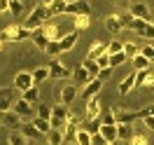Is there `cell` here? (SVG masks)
I'll use <instances>...</instances> for the list:
<instances>
[{
    "label": "cell",
    "instance_id": "6da1fadb",
    "mask_svg": "<svg viewBox=\"0 0 154 145\" xmlns=\"http://www.w3.org/2000/svg\"><path fill=\"white\" fill-rule=\"evenodd\" d=\"M45 21H47V7H45V5H38V7L28 14V19L23 21V26L28 30H35V28H40Z\"/></svg>",
    "mask_w": 154,
    "mask_h": 145
},
{
    "label": "cell",
    "instance_id": "7a4b0ae2",
    "mask_svg": "<svg viewBox=\"0 0 154 145\" xmlns=\"http://www.w3.org/2000/svg\"><path fill=\"white\" fill-rule=\"evenodd\" d=\"M68 115H70V110H68V106H63V103H58V106H54V110H51V126L54 129H66L68 126Z\"/></svg>",
    "mask_w": 154,
    "mask_h": 145
},
{
    "label": "cell",
    "instance_id": "3957f363",
    "mask_svg": "<svg viewBox=\"0 0 154 145\" xmlns=\"http://www.w3.org/2000/svg\"><path fill=\"white\" fill-rule=\"evenodd\" d=\"M131 30H135V35H143L145 40H154V24L147 19H135Z\"/></svg>",
    "mask_w": 154,
    "mask_h": 145
},
{
    "label": "cell",
    "instance_id": "277c9868",
    "mask_svg": "<svg viewBox=\"0 0 154 145\" xmlns=\"http://www.w3.org/2000/svg\"><path fill=\"white\" fill-rule=\"evenodd\" d=\"M12 87L19 89V91H26V89L35 87V82H33V73H30V70H19V73L14 75V82H12Z\"/></svg>",
    "mask_w": 154,
    "mask_h": 145
},
{
    "label": "cell",
    "instance_id": "5b68a950",
    "mask_svg": "<svg viewBox=\"0 0 154 145\" xmlns=\"http://www.w3.org/2000/svg\"><path fill=\"white\" fill-rule=\"evenodd\" d=\"M49 73H51V77H56V80L72 77V70H70L68 66H63L58 58H51V61H49Z\"/></svg>",
    "mask_w": 154,
    "mask_h": 145
},
{
    "label": "cell",
    "instance_id": "8992f818",
    "mask_svg": "<svg viewBox=\"0 0 154 145\" xmlns=\"http://www.w3.org/2000/svg\"><path fill=\"white\" fill-rule=\"evenodd\" d=\"M66 14L70 17H77V14H91V5L87 0H70L66 7Z\"/></svg>",
    "mask_w": 154,
    "mask_h": 145
},
{
    "label": "cell",
    "instance_id": "52a82bcc",
    "mask_svg": "<svg viewBox=\"0 0 154 145\" xmlns=\"http://www.w3.org/2000/svg\"><path fill=\"white\" fill-rule=\"evenodd\" d=\"M12 89H2L0 87V115L10 112L12 108H14V91H12Z\"/></svg>",
    "mask_w": 154,
    "mask_h": 145
},
{
    "label": "cell",
    "instance_id": "ba28073f",
    "mask_svg": "<svg viewBox=\"0 0 154 145\" xmlns=\"http://www.w3.org/2000/svg\"><path fill=\"white\" fill-rule=\"evenodd\" d=\"M12 110H14L21 119H33V106H30L28 101H23V98H17Z\"/></svg>",
    "mask_w": 154,
    "mask_h": 145
},
{
    "label": "cell",
    "instance_id": "9c48e42d",
    "mask_svg": "<svg viewBox=\"0 0 154 145\" xmlns=\"http://www.w3.org/2000/svg\"><path fill=\"white\" fill-rule=\"evenodd\" d=\"M103 84H105V82H100L98 77H96V80H91L87 87H84V91H82V98H84V103H87V101H91V98H96L98 94H100Z\"/></svg>",
    "mask_w": 154,
    "mask_h": 145
},
{
    "label": "cell",
    "instance_id": "30bf717a",
    "mask_svg": "<svg viewBox=\"0 0 154 145\" xmlns=\"http://www.w3.org/2000/svg\"><path fill=\"white\" fill-rule=\"evenodd\" d=\"M115 110V119L117 124H133L135 119H138V112H133V110H122V108H112Z\"/></svg>",
    "mask_w": 154,
    "mask_h": 145
},
{
    "label": "cell",
    "instance_id": "8fae6325",
    "mask_svg": "<svg viewBox=\"0 0 154 145\" xmlns=\"http://www.w3.org/2000/svg\"><path fill=\"white\" fill-rule=\"evenodd\" d=\"M103 115V106H100V98H91V101H87V122H91V119H98V117Z\"/></svg>",
    "mask_w": 154,
    "mask_h": 145
},
{
    "label": "cell",
    "instance_id": "7c38bea8",
    "mask_svg": "<svg viewBox=\"0 0 154 145\" xmlns=\"http://www.w3.org/2000/svg\"><path fill=\"white\" fill-rule=\"evenodd\" d=\"M128 12L133 14L135 19H147V17H149V7L145 5L143 0H133V2L128 5Z\"/></svg>",
    "mask_w": 154,
    "mask_h": 145
},
{
    "label": "cell",
    "instance_id": "4fadbf2b",
    "mask_svg": "<svg viewBox=\"0 0 154 145\" xmlns=\"http://www.w3.org/2000/svg\"><path fill=\"white\" fill-rule=\"evenodd\" d=\"M72 82H75V87H87L89 82H91V75L87 73L84 66H77L72 70Z\"/></svg>",
    "mask_w": 154,
    "mask_h": 145
},
{
    "label": "cell",
    "instance_id": "5bb4252c",
    "mask_svg": "<svg viewBox=\"0 0 154 145\" xmlns=\"http://www.w3.org/2000/svg\"><path fill=\"white\" fill-rule=\"evenodd\" d=\"M135 82H138V73L133 70V73H128V75L119 82V87H117V89H119V94H122V96H126L131 89H135Z\"/></svg>",
    "mask_w": 154,
    "mask_h": 145
},
{
    "label": "cell",
    "instance_id": "9a60e30c",
    "mask_svg": "<svg viewBox=\"0 0 154 145\" xmlns=\"http://www.w3.org/2000/svg\"><path fill=\"white\" fill-rule=\"evenodd\" d=\"M0 117H2V124H5V126H10L12 131H19L21 124H23V122H21V117L17 115L14 110H10V112H5V115H0Z\"/></svg>",
    "mask_w": 154,
    "mask_h": 145
},
{
    "label": "cell",
    "instance_id": "2e32d148",
    "mask_svg": "<svg viewBox=\"0 0 154 145\" xmlns=\"http://www.w3.org/2000/svg\"><path fill=\"white\" fill-rule=\"evenodd\" d=\"M138 73V82L135 87H154V70H135Z\"/></svg>",
    "mask_w": 154,
    "mask_h": 145
},
{
    "label": "cell",
    "instance_id": "e0dca14e",
    "mask_svg": "<svg viewBox=\"0 0 154 145\" xmlns=\"http://www.w3.org/2000/svg\"><path fill=\"white\" fill-rule=\"evenodd\" d=\"M42 30H45V35L49 38V42H54V40H61V38H63L61 28H58L56 24H51V21H45V24H42Z\"/></svg>",
    "mask_w": 154,
    "mask_h": 145
},
{
    "label": "cell",
    "instance_id": "ac0fdd59",
    "mask_svg": "<svg viewBox=\"0 0 154 145\" xmlns=\"http://www.w3.org/2000/svg\"><path fill=\"white\" fill-rule=\"evenodd\" d=\"M33 73V82H35V87H40L42 82H47L51 77V73H49V66H38L35 70H30Z\"/></svg>",
    "mask_w": 154,
    "mask_h": 145
},
{
    "label": "cell",
    "instance_id": "d6986e66",
    "mask_svg": "<svg viewBox=\"0 0 154 145\" xmlns=\"http://www.w3.org/2000/svg\"><path fill=\"white\" fill-rule=\"evenodd\" d=\"M77 89L79 87H75V84H68L61 89V103L63 106H72V101L77 98Z\"/></svg>",
    "mask_w": 154,
    "mask_h": 145
},
{
    "label": "cell",
    "instance_id": "ffe728a7",
    "mask_svg": "<svg viewBox=\"0 0 154 145\" xmlns=\"http://www.w3.org/2000/svg\"><path fill=\"white\" fill-rule=\"evenodd\" d=\"M77 40H79V30H72V33H66L58 42H61V49H63V52H70V49L77 45Z\"/></svg>",
    "mask_w": 154,
    "mask_h": 145
},
{
    "label": "cell",
    "instance_id": "44dd1931",
    "mask_svg": "<svg viewBox=\"0 0 154 145\" xmlns=\"http://www.w3.org/2000/svg\"><path fill=\"white\" fill-rule=\"evenodd\" d=\"M66 7H68V0H54L47 7V21L51 17H56V14H66Z\"/></svg>",
    "mask_w": 154,
    "mask_h": 145
},
{
    "label": "cell",
    "instance_id": "7402d4cb",
    "mask_svg": "<svg viewBox=\"0 0 154 145\" xmlns=\"http://www.w3.org/2000/svg\"><path fill=\"white\" fill-rule=\"evenodd\" d=\"M105 26H107V30L119 33V30H124V21H122L119 14H107V17H105Z\"/></svg>",
    "mask_w": 154,
    "mask_h": 145
},
{
    "label": "cell",
    "instance_id": "603a6c76",
    "mask_svg": "<svg viewBox=\"0 0 154 145\" xmlns=\"http://www.w3.org/2000/svg\"><path fill=\"white\" fill-rule=\"evenodd\" d=\"M100 136L105 138L107 143H117L119 136H117V124H103L100 126Z\"/></svg>",
    "mask_w": 154,
    "mask_h": 145
},
{
    "label": "cell",
    "instance_id": "cb8c5ba5",
    "mask_svg": "<svg viewBox=\"0 0 154 145\" xmlns=\"http://www.w3.org/2000/svg\"><path fill=\"white\" fill-rule=\"evenodd\" d=\"M30 40H33V42H35V45H38V47L42 49V52H45V49H47V45H49V38L45 35V30H42V26L33 30V35H30Z\"/></svg>",
    "mask_w": 154,
    "mask_h": 145
},
{
    "label": "cell",
    "instance_id": "d4e9b609",
    "mask_svg": "<svg viewBox=\"0 0 154 145\" xmlns=\"http://www.w3.org/2000/svg\"><path fill=\"white\" fill-rule=\"evenodd\" d=\"M21 134L26 136V138H28V140H35V138H40V131H38V126L33 124V122H26V124H21V129H19Z\"/></svg>",
    "mask_w": 154,
    "mask_h": 145
},
{
    "label": "cell",
    "instance_id": "484cf974",
    "mask_svg": "<svg viewBox=\"0 0 154 145\" xmlns=\"http://www.w3.org/2000/svg\"><path fill=\"white\" fill-rule=\"evenodd\" d=\"M103 54H107V42H94V47L89 49V54H87V56L96 61V58H100Z\"/></svg>",
    "mask_w": 154,
    "mask_h": 145
},
{
    "label": "cell",
    "instance_id": "4316f807",
    "mask_svg": "<svg viewBox=\"0 0 154 145\" xmlns=\"http://www.w3.org/2000/svg\"><path fill=\"white\" fill-rule=\"evenodd\" d=\"M30 122H33V124L38 126V131H40V134H42V136H47L49 131L54 129V126H51V119H42V117H33Z\"/></svg>",
    "mask_w": 154,
    "mask_h": 145
},
{
    "label": "cell",
    "instance_id": "83f0119b",
    "mask_svg": "<svg viewBox=\"0 0 154 145\" xmlns=\"http://www.w3.org/2000/svg\"><path fill=\"white\" fill-rule=\"evenodd\" d=\"M117 136H119V140L128 143L133 138V126L131 124H117Z\"/></svg>",
    "mask_w": 154,
    "mask_h": 145
},
{
    "label": "cell",
    "instance_id": "f1b7e54d",
    "mask_svg": "<svg viewBox=\"0 0 154 145\" xmlns=\"http://www.w3.org/2000/svg\"><path fill=\"white\" fill-rule=\"evenodd\" d=\"M89 24H91V14H77V17H72V26H75V30L89 28Z\"/></svg>",
    "mask_w": 154,
    "mask_h": 145
},
{
    "label": "cell",
    "instance_id": "f546056e",
    "mask_svg": "<svg viewBox=\"0 0 154 145\" xmlns=\"http://www.w3.org/2000/svg\"><path fill=\"white\" fill-rule=\"evenodd\" d=\"M82 66L87 68V73L89 75H91V80H96L98 77V73H100V66H98V61H94V58H84V61H82Z\"/></svg>",
    "mask_w": 154,
    "mask_h": 145
},
{
    "label": "cell",
    "instance_id": "4dcf8cb0",
    "mask_svg": "<svg viewBox=\"0 0 154 145\" xmlns=\"http://www.w3.org/2000/svg\"><path fill=\"white\" fill-rule=\"evenodd\" d=\"M63 140H66V134H63L61 129H51L47 134V143L49 145H63Z\"/></svg>",
    "mask_w": 154,
    "mask_h": 145
},
{
    "label": "cell",
    "instance_id": "1f68e13d",
    "mask_svg": "<svg viewBox=\"0 0 154 145\" xmlns=\"http://www.w3.org/2000/svg\"><path fill=\"white\" fill-rule=\"evenodd\" d=\"M21 98H23V101H28L30 106H35V103L40 101V89H38V87L26 89V91H21Z\"/></svg>",
    "mask_w": 154,
    "mask_h": 145
},
{
    "label": "cell",
    "instance_id": "d6a6232c",
    "mask_svg": "<svg viewBox=\"0 0 154 145\" xmlns=\"http://www.w3.org/2000/svg\"><path fill=\"white\" fill-rule=\"evenodd\" d=\"M131 63H133V70H147V68L152 66V61L147 56H143V54H138V56L131 58Z\"/></svg>",
    "mask_w": 154,
    "mask_h": 145
},
{
    "label": "cell",
    "instance_id": "836d02e7",
    "mask_svg": "<svg viewBox=\"0 0 154 145\" xmlns=\"http://www.w3.org/2000/svg\"><path fill=\"white\" fill-rule=\"evenodd\" d=\"M100 126H103V122H100V117L98 119H91V122H82V129H87L91 136L100 134Z\"/></svg>",
    "mask_w": 154,
    "mask_h": 145
},
{
    "label": "cell",
    "instance_id": "e575fe53",
    "mask_svg": "<svg viewBox=\"0 0 154 145\" xmlns=\"http://www.w3.org/2000/svg\"><path fill=\"white\" fill-rule=\"evenodd\" d=\"M91 138H94V136L89 134L87 129L79 126V129H77V136H75V143L77 145H91Z\"/></svg>",
    "mask_w": 154,
    "mask_h": 145
},
{
    "label": "cell",
    "instance_id": "d590c367",
    "mask_svg": "<svg viewBox=\"0 0 154 145\" xmlns=\"http://www.w3.org/2000/svg\"><path fill=\"white\" fill-rule=\"evenodd\" d=\"M7 145H28V138L21 131H12L10 138H7Z\"/></svg>",
    "mask_w": 154,
    "mask_h": 145
},
{
    "label": "cell",
    "instance_id": "8d00e7d4",
    "mask_svg": "<svg viewBox=\"0 0 154 145\" xmlns=\"http://www.w3.org/2000/svg\"><path fill=\"white\" fill-rule=\"evenodd\" d=\"M124 54H126V58H133L140 54V47L135 42H124Z\"/></svg>",
    "mask_w": 154,
    "mask_h": 145
},
{
    "label": "cell",
    "instance_id": "74e56055",
    "mask_svg": "<svg viewBox=\"0 0 154 145\" xmlns=\"http://www.w3.org/2000/svg\"><path fill=\"white\" fill-rule=\"evenodd\" d=\"M51 110H54V106L38 103V117H42V119H51Z\"/></svg>",
    "mask_w": 154,
    "mask_h": 145
},
{
    "label": "cell",
    "instance_id": "f35d334b",
    "mask_svg": "<svg viewBox=\"0 0 154 145\" xmlns=\"http://www.w3.org/2000/svg\"><path fill=\"white\" fill-rule=\"evenodd\" d=\"M122 63H126V54H124V52H119V54H112V56H110V68H112V70L119 68Z\"/></svg>",
    "mask_w": 154,
    "mask_h": 145
},
{
    "label": "cell",
    "instance_id": "ab89813d",
    "mask_svg": "<svg viewBox=\"0 0 154 145\" xmlns=\"http://www.w3.org/2000/svg\"><path fill=\"white\" fill-rule=\"evenodd\" d=\"M119 52H124V42H122V40L107 42V54H110V56H112V54H119Z\"/></svg>",
    "mask_w": 154,
    "mask_h": 145
},
{
    "label": "cell",
    "instance_id": "60d3db41",
    "mask_svg": "<svg viewBox=\"0 0 154 145\" xmlns=\"http://www.w3.org/2000/svg\"><path fill=\"white\" fill-rule=\"evenodd\" d=\"M63 49H61V42L58 40H54V42H49L47 45V49H45V54H49V56H58Z\"/></svg>",
    "mask_w": 154,
    "mask_h": 145
},
{
    "label": "cell",
    "instance_id": "b9f144b4",
    "mask_svg": "<svg viewBox=\"0 0 154 145\" xmlns=\"http://www.w3.org/2000/svg\"><path fill=\"white\" fill-rule=\"evenodd\" d=\"M100 122L103 124H117V119H115V110L110 108V110H105L103 115H100Z\"/></svg>",
    "mask_w": 154,
    "mask_h": 145
},
{
    "label": "cell",
    "instance_id": "7bdbcfd3",
    "mask_svg": "<svg viewBox=\"0 0 154 145\" xmlns=\"http://www.w3.org/2000/svg\"><path fill=\"white\" fill-rule=\"evenodd\" d=\"M128 145H149V140H147L143 134H133V138L128 140Z\"/></svg>",
    "mask_w": 154,
    "mask_h": 145
},
{
    "label": "cell",
    "instance_id": "ee69618b",
    "mask_svg": "<svg viewBox=\"0 0 154 145\" xmlns=\"http://www.w3.org/2000/svg\"><path fill=\"white\" fill-rule=\"evenodd\" d=\"M145 117H154V103L143 108V110H138V119H145Z\"/></svg>",
    "mask_w": 154,
    "mask_h": 145
},
{
    "label": "cell",
    "instance_id": "f6af8a7d",
    "mask_svg": "<svg viewBox=\"0 0 154 145\" xmlns=\"http://www.w3.org/2000/svg\"><path fill=\"white\" fill-rule=\"evenodd\" d=\"M140 54H143V56H147V58L154 63V47H152V45H145V47H140Z\"/></svg>",
    "mask_w": 154,
    "mask_h": 145
},
{
    "label": "cell",
    "instance_id": "bcb514c9",
    "mask_svg": "<svg viewBox=\"0 0 154 145\" xmlns=\"http://www.w3.org/2000/svg\"><path fill=\"white\" fill-rule=\"evenodd\" d=\"M21 10H23L21 0H10V12L12 14H21Z\"/></svg>",
    "mask_w": 154,
    "mask_h": 145
},
{
    "label": "cell",
    "instance_id": "7dc6e473",
    "mask_svg": "<svg viewBox=\"0 0 154 145\" xmlns=\"http://www.w3.org/2000/svg\"><path fill=\"white\" fill-rule=\"evenodd\" d=\"M110 75H112V68H100L98 80H100V82H107V80H110Z\"/></svg>",
    "mask_w": 154,
    "mask_h": 145
},
{
    "label": "cell",
    "instance_id": "c3c4849f",
    "mask_svg": "<svg viewBox=\"0 0 154 145\" xmlns=\"http://www.w3.org/2000/svg\"><path fill=\"white\" fill-rule=\"evenodd\" d=\"M91 145H115V143H107V140H105L100 134H96L94 138H91Z\"/></svg>",
    "mask_w": 154,
    "mask_h": 145
},
{
    "label": "cell",
    "instance_id": "681fc988",
    "mask_svg": "<svg viewBox=\"0 0 154 145\" xmlns=\"http://www.w3.org/2000/svg\"><path fill=\"white\" fill-rule=\"evenodd\" d=\"M96 61H98V66H100V68H110V54H103V56L96 58Z\"/></svg>",
    "mask_w": 154,
    "mask_h": 145
},
{
    "label": "cell",
    "instance_id": "f907efd6",
    "mask_svg": "<svg viewBox=\"0 0 154 145\" xmlns=\"http://www.w3.org/2000/svg\"><path fill=\"white\" fill-rule=\"evenodd\" d=\"M143 122H145V126H147L149 131H154V117H145Z\"/></svg>",
    "mask_w": 154,
    "mask_h": 145
},
{
    "label": "cell",
    "instance_id": "816d5d0a",
    "mask_svg": "<svg viewBox=\"0 0 154 145\" xmlns=\"http://www.w3.org/2000/svg\"><path fill=\"white\" fill-rule=\"evenodd\" d=\"M0 12H10V0H0Z\"/></svg>",
    "mask_w": 154,
    "mask_h": 145
},
{
    "label": "cell",
    "instance_id": "f5cc1de1",
    "mask_svg": "<svg viewBox=\"0 0 154 145\" xmlns=\"http://www.w3.org/2000/svg\"><path fill=\"white\" fill-rule=\"evenodd\" d=\"M51 2H54V0H40V5H45V7H49Z\"/></svg>",
    "mask_w": 154,
    "mask_h": 145
},
{
    "label": "cell",
    "instance_id": "db71d44e",
    "mask_svg": "<svg viewBox=\"0 0 154 145\" xmlns=\"http://www.w3.org/2000/svg\"><path fill=\"white\" fill-rule=\"evenodd\" d=\"M115 145H128V143H124V140H117V143Z\"/></svg>",
    "mask_w": 154,
    "mask_h": 145
},
{
    "label": "cell",
    "instance_id": "11a10c76",
    "mask_svg": "<svg viewBox=\"0 0 154 145\" xmlns=\"http://www.w3.org/2000/svg\"><path fill=\"white\" fill-rule=\"evenodd\" d=\"M115 2H117V5H122V2H124V0H115Z\"/></svg>",
    "mask_w": 154,
    "mask_h": 145
},
{
    "label": "cell",
    "instance_id": "9f6ffc18",
    "mask_svg": "<svg viewBox=\"0 0 154 145\" xmlns=\"http://www.w3.org/2000/svg\"><path fill=\"white\" fill-rule=\"evenodd\" d=\"M2 47H5V45H2V42H0V49H2Z\"/></svg>",
    "mask_w": 154,
    "mask_h": 145
},
{
    "label": "cell",
    "instance_id": "6f0895ef",
    "mask_svg": "<svg viewBox=\"0 0 154 145\" xmlns=\"http://www.w3.org/2000/svg\"><path fill=\"white\" fill-rule=\"evenodd\" d=\"M70 145H77V143H70Z\"/></svg>",
    "mask_w": 154,
    "mask_h": 145
}]
</instances>
